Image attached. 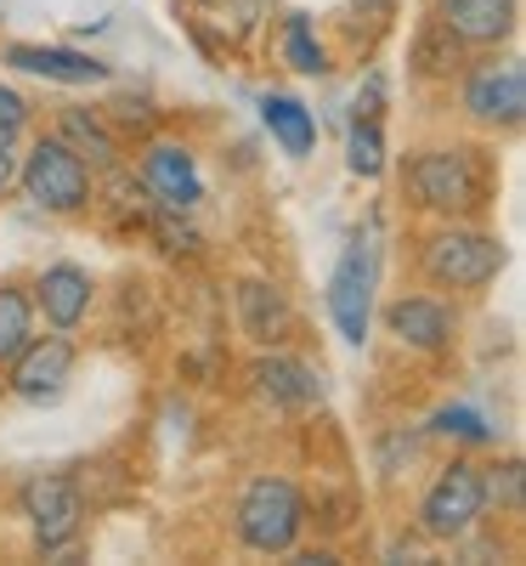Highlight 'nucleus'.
Here are the masks:
<instances>
[{
	"mask_svg": "<svg viewBox=\"0 0 526 566\" xmlns=\"http://www.w3.org/2000/svg\"><path fill=\"white\" fill-rule=\"evenodd\" d=\"M408 193L419 210L442 216V221H475L493 205V170L464 142H453V148H424L408 165Z\"/></svg>",
	"mask_w": 526,
	"mask_h": 566,
	"instance_id": "nucleus-1",
	"label": "nucleus"
},
{
	"mask_svg": "<svg viewBox=\"0 0 526 566\" xmlns=\"http://www.w3.org/2000/svg\"><path fill=\"white\" fill-rule=\"evenodd\" d=\"M504 244L493 239V232L482 227H470V221H448L436 227L424 239L419 250V272L430 290H442V295H475V290H487V283L504 272Z\"/></svg>",
	"mask_w": 526,
	"mask_h": 566,
	"instance_id": "nucleus-2",
	"label": "nucleus"
},
{
	"mask_svg": "<svg viewBox=\"0 0 526 566\" xmlns=\"http://www.w3.org/2000/svg\"><path fill=\"white\" fill-rule=\"evenodd\" d=\"M232 527H238V544L255 555H290L306 527V493L290 476H272V470L250 476L244 493H238Z\"/></svg>",
	"mask_w": 526,
	"mask_h": 566,
	"instance_id": "nucleus-3",
	"label": "nucleus"
},
{
	"mask_svg": "<svg viewBox=\"0 0 526 566\" xmlns=\"http://www.w3.org/2000/svg\"><path fill=\"white\" fill-rule=\"evenodd\" d=\"M18 187L23 199L45 216H80L91 205V165L57 136H40L18 165Z\"/></svg>",
	"mask_w": 526,
	"mask_h": 566,
	"instance_id": "nucleus-4",
	"label": "nucleus"
},
{
	"mask_svg": "<svg viewBox=\"0 0 526 566\" xmlns=\"http://www.w3.org/2000/svg\"><path fill=\"white\" fill-rule=\"evenodd\" d=\"M482 515H487L482 464L453 459L442 476L424 488V499H419V533L436 538V544H453V538H464V533L482 527Z\"/></svg>",
	"mask_w": 526,
	"mask_h": 566,
	"instance_id": "nucleus-5",
	"label": "nucleus"
},
{
	"mask_svg": "<svg viewBox=\"0 0 526 566\" xmlns=\"http://www.w3.org/2000/svg\"><path fill=\"white\" fill-rule=\"evenodd\" d=\"M374 283H379V261H374V232H351L340 261H334V277H328V317L340 328L346 346H362L368 340V323H374Z\"/></svg>",
	"mask_w": 526,
	"mask_h": 566,
	"instance_id": "nucleus-6",
	"label": "nucleus"
},
{
	"mask_svg": "<svg viewBox=\"0 0 526 566\" xmlns=\"http://www.w3.org/2000/svg\"><path fill=\"white\" fill-rule=\"evenodd\" d=\"M464 114L487 130H515L526 114V69L520 57H493L464 74Z\"/></svg>",
	"mask_w": 526,
	"mask_h": 566,
	"instance_id": "nucleus-7",
	"label": "nucleus"
},
{
	"mask_svg": "<svg viewBox=\"0 0 526 566\" xmlns=\"http://www.w3.org/2000/svg\"><path fill=\"white\" fill-rule=\"evenodd\" d=\"M141 193H148L165 216H187L204 199V176L199 159L181 148V142H148L141 148Z\"/></svg>",
	"mask_w": 526,
	"mask_h": 566,
	"instance_id": "nucleus-8",
	"label": "nucleus"
},
{
	"mask_svg": "<svg viewBox=\"0 0 526 566\" xmlns=\"http://www.w3.org/2000/svg\"><path fill=\"white\" fill-rule=\"evenodd\" d=\"M74 363H80V352H74V340L69 335H57V328H52V335H34L12 363H7V374H12V391L23 397V402H57L63 397V386L74 380Z\"/></svg>",
	"mask_w": 526,
	"mask_h": 566,
	"instance_id": "nucleus-9",
	"label": "nucleus"
},
{
	"mask_svg": "<svg viewBox=\"0 0 526 566\" xmlns=\"http://www.w3.org/2000/svg\"><path fill=\"white\" fill-rule=\"evenodd\" d=\"M23 515H29L40 549H63L80 533V522H85V499H80V488L69 476H34L23 488Z\"/></svg>",
	"mask_w": 526,
	"mask_h": 566,
	"instance_id": "nucleus-10",
	"label": "nucleus"
},
{
	"mask_svg": "<svg viewBox=\"0 0 526 566\" xmlns=\"http://www.w3.org/2000/svg\"><path fill=\"white\" fill-rule=\"evenodd\" d=\"M250 380H255V391H261L272 408H283V413H301V408H317V402H323L317 368L301 363V357H290L283 346H272V352H261V357L250 363Z\"/></svg>",
	"mask_w": 526,
	"mask_h": 566,
	"instance_id": "nucleus-11",
	"label": "nucleus"
},
{
	"mask_svg": "<svg viewBox=\"0 0 526 566\" xmlns=\"http://www.w3.org/2000/svg\"><path fill=\"white\" fill-rule=\"evenodd\" d=\"M91 290H97V283H91V272L85 266H74V261H52L40 277H34V312L45 317L57 328V335H74V328L85 323V312H91Z\"/></svg>",
	"mask_w": 526,
	"mask_h": 566,
	"instance_id": "nucleus-12",
	"label": "nucleus"
},
{
	"mask_svg": "<svg viewBox=\"0 0 526 566\" xmlns=\"http://www.w3.org/2000/svg\"><path fill=\"white\" fill-rule=\"evenodd\" d=\"M386 328L408 352L436 357V352L453 346V306L442 295H402V301L386 306Z\"/></svg>",
	"mask_w": 526,
	"mask_h": 566,
	"instance_id": "nucleus-13",
	"label": "nucleus"
},
{
	"mask_svg": "<svg viewBox=\"0 0 526 566\" xmlns=\"http://www.w3.org/2000/svg\"><path fill=\"white\" fill-rule=\"evenodd\" d=\"M232 301H238V328H244L261 352H272V346H283V340L295 335L290 301H283V290H272L266 277H238Z\"/></svg>",
	"mask_w": 526,
	"mask_h": 566,
	"instance_id": "nucleus-14",
	"label": "nucleus"
},
{
	"mask_svg": "<svg viewBox=\"0 0 526 566\" xmlns=\"http://www.w3.org/2000/svg\"><path fill=\"white\" fill-rule=\"evenodd\" d=\"M436 23L459 45H504L515 34V0H436Z\"/></svg>",
	"mask_w": 526,
	"mask_h": 566,
	"instance_id": "nucleus-15",
	"label": "nucleus"
},
{
	"mask_svg": "<svg viewBox=\"0 0 526 566\" xmlns=\"http://www.w3.org/2000/svg\"><path fill=\"white\" fill-rule=\"evenodd\" d=\"M7 63L23 69V74H40V80H57V85H103L108 80V63L74 52V45H7Z\"/></svg>",
	"mask_w": 526,
	"mask_h": 566,
	"instance_id": "nucleus-16",
	"label": "nucleus"
},
{
	"mask_svg": "<svg viewBox=\"0 0 526 566\" xmlns=\"http://www.w3.org/2000/svg\"><path fill=\"white\" fill-rule=\"evenodd\" d=\"M261 125L272 130V142L290 159H306L317 148V119L301 97H283V91H272V97H261Z\"/></svg>",
	"mask_w": 526,
	"mask_h": 566,
	"instance_id": "nucleus-17",
	"label": "nucleus"
},
{
	"mask_svg": "<svg viewBox=\"0 0 526 566\" xmlns=\"http://www.w3.org/2000/svg\"><path fill=\"white\" fill-rule=\"evenodd\" d=\"M57 142H69L85 165H103V170L119 165V136L97 114H85V108H63L57 114Z\"/></svg>",
	"mask_w": 526,
	"mask_h": 566,
	"instance_id": "nucleus-18",
	"label": "nucleus"
},
{
	"mask_svg": "<svg viewBox=\"0 0 526 566\" xmlns=\"http://www.w3.org/2000/svg\"><path fill=\"white\" fill-rule=\"evenodd\" d=\"M29 340H34V301L18 283H0V368H7Z\"/></svg>",
	"mask_w": 526,
	"mask_h": 566,
	"instance_id": "nucleus-19",
	"label": "nucleus"
},
{
	"mask_svg": "<svg viewBox=\"0 0 526 566\" xmlns=\"http://www.w3.org/2000/svg\"><path fill=\"white\" fill-rule=\"evenodd\" d=\"M283 63H290L295 74H323L328 69V52H323V40L312 34L306 18H283Z\"/></svg>",
	"mask_w": 526,
	"mask_h": 566,
	"instance_id": "nucleus-20",
	"label": "nucleus"
},
{
	"mask_svg": "<svg viewBox=\"0 0 526 566\" xmlns=\"http://www.w3.org/2000/svg\"><path fill=\"white\" fill-rule=\"evenodd\" d=\"M346 165L351 176L374 181L379 170H386V136H379V119H357L351 136H346Z\"/></svg>",
	"mask_w": 526,
	"mask_h": 566,
	"instance_id": "nucleus-21",
	"label": "nucleus"
},
{
	"mask_svg": "<svg viewBox=\"0 0 526 566\" xmlns=\"http://www.w3.org/2000/svg\"><path fill=\"white\" fill-rule=\"evenodd\" d=\"M430 431H436V437H453V442H493L487 413H475V408H464V402L430 413Z\"/></svg>",
	"mask_w": 526,
	"mask_h": 566,
	"instance_id": "nucleus-22",
	"label": "nucleus"
},
{
	"mask_svg": "<svg viewBox=\"0 0 526 566\" xmlns=\"http://www.w3.org/2000/svg\"><path fill=\"white\" fill-rule=\"evenodd\" d=\"M413 57H419V69H424V74H453V69H459V40H453L436 18H430V23H424V34L413 40Z\"/></svg>",
	"mask_w": 526,
	"mask_h": 566,
	"instance_id": "nucleus-23",
	"label": "nucleus"
},
{
	"mask_svg": "<svg viewBox=\"0 0 526 566\" xmlns=\"http://www.w3.org/2000/svg\"><path fill=\"white\" fill-rule=\"evenodd\" d=\"M23 130H29V103H23V91L0 85V148H18Z\"/></svg>",
	"mask_w": 526,
	"mask_h": 566,
	"instance_id": "nucleus-24",
	"label": "nucleus"
},
{
	"mask_svg": "<svg viewBox=\"0 0 526 566\" xmlns=\"http://www.w3.org/2000/svg\"><path fill=\"white\" fill-rule=\"evenodd\" d=\"M379 103H386V80L368 74V85L357 91V119H379Z\"/></svg>",
	"mask_w": 526,
	"mask_h": 566,
	"instance_id": "nucleus-25",
	"label": "nucleus"
},
{
	"mask_svg": "<svg viewBox=\"0 0 526 566\" xmlns=\"http://www.w3.org/2000/svg\"><path fill=\"white\" fill-rule=\"evenodd\" d=\"M18 181V154L12 148H0V199H7V187Z\"/></svg>",
	"mask_w": 526,
	"mask_h": 566,
	"instance_id": "nucleus-26",
	"label": "nucleus"
},
{
	"mask_svg": "<svg viewBox=\"0 0 526 566\" xmlns=\"http://www.w3.org/2000/svg\"><path fill=\"white\" fill-rule=\"evenodd\" d=\"M295 560H301V566H334V549H301Z\"/></svg>",
	"mask_w": 526,
	"mask_h": 566,
	"instance_id": "nucleus-27",
	"label": "nucleus"
}]
</instances>
